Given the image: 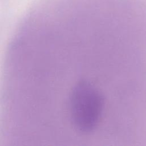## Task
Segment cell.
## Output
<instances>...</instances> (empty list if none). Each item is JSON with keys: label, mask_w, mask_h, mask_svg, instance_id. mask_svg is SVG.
Here are the masks:
<instances>
[]
</instances>
